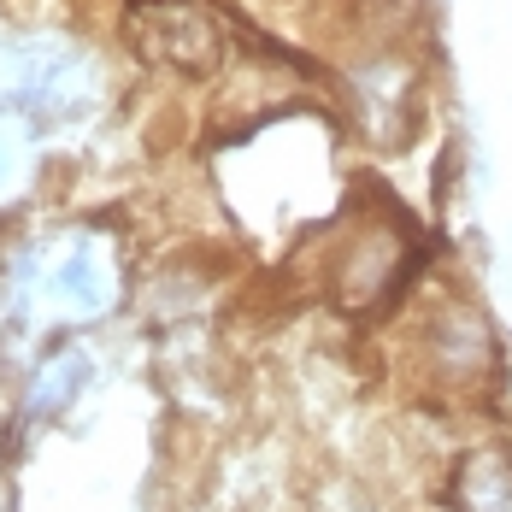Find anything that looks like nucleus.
<instances>
[{
    "label": "nucleus",
    "instance_id": "obj_1",
    "mask_svg": "<svg viewBox=\"0 0 512 512\" xmlns=\"http://www.w3.org/2000/svg\"><path fill=\"white\" fill-rule=\"evenodd\" d=\"M442 495L448 512H512V448L495 436L460 442L442 471Z\"/></svg>",
    "mask_w": 512,
    "mask_h": 512
}]
</instances>
